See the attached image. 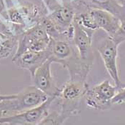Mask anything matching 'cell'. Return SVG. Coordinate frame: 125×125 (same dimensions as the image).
<instances>
[{"instance_id":"13","label":"cell","mask_w":125,"mask_h":125,"mask_svg":"<svg viewBox=\"0 0 125 125\" xmlns=\"http://www.w3.org/2000/svg\"><path fill=\"white\" fill-rule=\"evenodd\" d=\"M16 42L17 39L14 36L0 32V58L7 57L11 54Z\"/></svg>"},{"instance_id":"12","label":"cell","mask_w":125,"mask_h":125,"mask_svg":"<svg viewBox=\"0 0 125 125\" xmlns=\"http://www.w3.org/2000/svg\"><path fill=\"white\" fill-rule=\"evenodd\" d=\"M94 7L107 11L115 15L120 20L125 19V8L116 0H89Z\"/></svg>"},{"instance_id":"2","label":"cell","mask_w":125,"mask_h":125,"mask_svg":"<svg viewBox=\"0 0 125 125\" xmlns=\"http://www.w3.org/2000/svg\"><path fill=\"white\" fill-rule=\"evenodd\" d=\"M118 87L113 86L109 80H104L92 88H87L84 98L89 107L104 110L112 106V99L118 92Z\"/></svg>"},{"instance_id":"5","label":"cell","mask_w":125,"mask_h":125,"mask_svg":"<svg viewBox=\"0 0 125 125\" xmlns=\"http://www.w3.org/2000/svg\"><path fill=\"white\" fill-rule=\"evenodd\" d=\"M87 88L86 82L70 79L60 89L57 96L60 106L70 111L79 112L80 100L84 96Z\"/></svg>"},{"instance_id":"11","label":"cell","mask_w":125,"mask_h":125,"mask_svg":"<svg viewBox=\"0 0 125 125\" xmlns=\"http://www.w3.org/2000/svg\"><path fill=\"white\" fill-rule=\"evenodd\" d=\"M89 11L94 19L98 29H103L109 37H112L119 29L121 20L106 10L92 8Z\"/></svg>"},{"instance_id":"14","label":"cell","mask_w":125,"mask_h":125,"mask_svg":"<svg viewBox=\"0 0 125 125\" xmlns=\"http://www.w3.org/2000/svg\"><path fill=\"white\" fill-rule=\"evenodd\" d=\"M112 39L117 44H120L122 42L125 41V19L121 20V24L119 29L116 30Z\"/></svg>"},{"instance_id":"6","label":"cell","mask_w":125,"mask_h":125,"mask_svg":"<svg viewBox=\"0 0 125 125\" xmlns=\"http://www.w3.org/2000/svg\"><path fill=\"white\" fill-rule=\"evenodd\" d=\"M118 46L115 42L110 37L104 39L98 47V52L102 59L107 72L114 81L115 84L118 88L122 85L117 68V55Z\"/></svg>"},{"instance_id":"15","label":"cell","mask_w":125,"mask_h":125,"mask_svg":"<svg viewBox=\"0 0 125 125\" xmlns=\"http://www.w3.org/2000/svg\"><path fill=\"white\" fill-rule=\"evenodd\" d=\"M9 18L12 23L17 24H24V18L21 12L18 10L13 8L9 11Z\"/></svg>"},{"instance_id":"1","label":"cell","mask_w":125,"mask_h":125,"mask_svg":"<svg viewBox=\"0 0 125 125\" xmlns=\"http://www.w3.org/2000/svg\"><path fill=\"white\" fill-rule=\"evenodd\" d=\"M57 96H49L39 106L27 110L0 117V125H40L48 115L49 108Z\"/></svg>"},{"instance_id":"3","label":"cell","mask_w":125,"mask_h":125,"mask_svg":"<svg viewBox=\"0 0 125 125\" xmlns=\"http://www.w3.org/2000/svg\"><path fill=\"white\" fill-rule=\"evenodd\" d=\"M49 96L35 87L31 86L17 94L14 99L9 100L7 116L36 107L44 102Z\"/></svg>"},{"instance_id":"7","label":"cell","mask_w":125,"mask_h":125,"mask_svg":"<svg viewBox=\"0 0 125 125\" xmlns=\"http://www.w3.org/2000/svg\"><path fill=\"white\" fill-rule=\"evenodd\" d=\"M52 61L50 58L39 66L31 75L34 86L38 88L48 96H57L60 89L54 79L51 71Z\"/></svg>"},{"instance_id":"16","label":"cell","mask_w":125,"mask_h":125,"mask_svg":"<svg viewBox=\"0 0 125 125\" xmlns=\"http://www.w3.org/2000/svg\"><path fill=\"white\" fill-rule=\"evenodd\" d=\"M125 102V84L118 89V92L112 99V104H122Z\"/></svg>"},{"instance_id":"10","label":"cell","mask_w":125,"mask_h":125,"mask_svg":"<svg viewBox=\"0 0 125 125\" xmlns=\"http://www.w3.org/2000/svg\"><path fill=\"white\" fill-rule=\"evenodd\" d=\"M50 59L52 62L63 65L70 59L78 55L73 40L52 39L49 46Z\"/></svg>"},{"instance_id":"18","label":"cell","mask_w":125,"mask_h":125,"mask_svg":"<svg viewBox=\"0 0 125 125\" xmlns=\"http://www.w3.org/2000/svg\"><path fill=\"white\" fill-rule=\"evenodd\" d=\"M17 96L16 94H10V95H2L0 94V102L4 101V100H8V99H14Z\"/></svg>"},{"instance_id":"9","label":"cell","mask_w":125,"mask_h":125,"mask_svg":"<svg viewBox=\"0 0 125 125\" xmlns=\"http://www.w3.org/2000/svg\"><path fill=\"white\" fill-rule=\"evenodd\" d=\"M49 57V49L42 52L27 49L18 54H14L12 61L19 67L29 70L32 75L34 71Z\"/></svg>"},{"instance_id":"8","label":"cell","mask_w":125,"mask_h":125,"mask_svg":"<svg viewBox=\"0 0 125 125\" xmlns=\"http://www.w3.org/2000/svg\"><path fill=\"white\" fill-rule=\"evenodd\" d=\"M74 38L73 42L78 54L83 62L92 65L94 54L92 47V34L82 28L74 20Z\"/></svg>"},{"instance_id":"4","label":"cell","mask_w":125,"mask_h":125,"mask_svg":"<svg viewBox=\"0 0 125 125\" xmlns=\"http://www.w3.org/2000/svg\"><path fill=\"white\" fill-rule=\"evenodd\" d=\"M50 42L51 38L41 24H36L27 30L19 39L15 54H18L27 49L36 52L45 51L48 49Z\"/></svg>"},{"instance_id":"17","label":"cell","mask_w":125,"mask_h":125,"mask_svg":"<svg viewBox=\"0 0 125 125\" xmlns=\"http://www.w3.org/2000/svg\"><path fill=\"white\" fill-rule=\"evenodd\" d=\"M8 100H4L2 102H0V117L5 116L7 115Z\"/></svg>"}]
</instances>
